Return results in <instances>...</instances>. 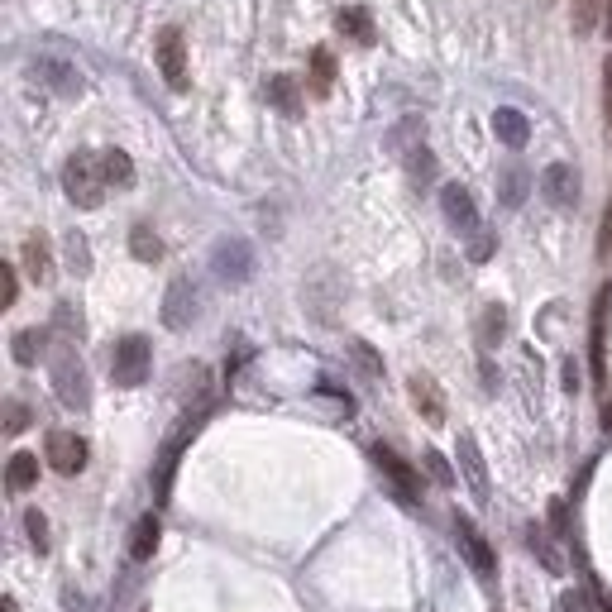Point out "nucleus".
Returning a JSON list of instances; mask_svg holds the SVG:
<instances>
[{
  "label": "nucleus",
  "mask_w": 612,
  "mask_h": 612,
  "mask_svg": "<svg viewBox=\"0 0 612 612\" xmlns=\"http://www.w3.org/2000/svg\"><path fill=\"white\" fill-rule=\"evenodd\" d=\"M130 254L139 263H158V259H163V244H158V235H153L149 225H134V230H130Z\"/></svg>",
  "instance_id": "nucleus-21"
},
{
  "label": "nucleus",
  "mask_w": 612,
  "mask_h": 612,
  "mask_svg": "<svg viewBox=\"0 0 612 612\" xmlns=\"http://www.w3.org/2000/svg\"><path fill=\"white\" fill-rule=\"evenodd\" d=\"M0 612H20V608H15V598H5V603H0Z\"/></svg>",
  "instance_id": "nucleus-41"
},
{
  "label": "nucleus",
  "mask_w": 612,
  "mask_h": 612,
  "mask_svg": "<svg viewBox=\"0 0 612 612\" xmlns=\"http://www.w3.org/2000/svg\"><path fill=\"white\" fill-rule=\"evenodd\" d=\"M541 192H546L550 206H574L579 201V173L569 163H550L541 173Z\"/></svg>",
  "instance_id": "nucleus-10"
},
{
  "label": "nucleus",
  "mask_w": 612,
  "mask_h": 612,
  "mask_svg": "<svg viewBox=\"0 0 612 612\" xmlns=\"http://www.w3.org/2000/svg\"><path fill=\"white\" fill-rule=\"evenodd\" d=\"M354 354H359V364H364V373H378L383 364H378V354L369 350V345H354Z\"/></svg>",
  "instance_id": "nucleus-37"
},
{
  "label": "nucleus",
  "mask_w": 612,
  "mask_h": 612,
  "mask_svg": "<svg viewBox=\"0 0 612 612\" xmlns=\"http://www.w3.org/2000/svg\"><path fill=\"white\" fill-rule=\"evenodd\" d=\"M407 173H412L416 187H426V182H431V173H436V158H431V149H426V144H412V149H407Z\"/></svg>",
  "instance_id": "nucleus-25"
},
{
  "label": "nucleus",
  "mask_w": 612,
  "mask_h": 612,
  "mask_svg": "<svg viewBox=\"0 0 612 612\" xmlns=\"http://www.w3.org/2000/svg\"><path fill=\"white\" fill-rule=\"evenodd\" d=\"M603 115H608V125H612V58L603 67Z\"/></svg>",
  "instance_id": "nucleus-36"
},
{
  "label": "nucleus",
  "mask_w": 612,
  "mask_h": 612,
  "mask_svg": "<svg viewBox=\"0 0 612 612\" xmlns=\"http://www.w3.org/2000/svg\"><path fill=\"white\" fill-rule=\"evenodd\" d=\"M608 34H612V5H608Z\"/></svg>",
  "instance_id": "nucleus-42"
},
{
  "label": "nucleus",
  "mask_w": 612,
  "mask_h": 612,
  "mask_svg": "<svg viewBox=\"0 0 612 612\" xmlns=\"http://www.w3.org/2000/svg\"><path fill=\"white\" fill-rule=\"evenodd\" d=\"M526 197V173L522 168H507L503 173V206H522Z\"/></svg>",
  "instance_id": "nucleus-29"
},
{
  "label": "nucleus",
  "mask_w": 612,
  "mask_h": 612,
  "mask_svg": "<svg viewBox=\"0 0 612 612\" xmlns=\"http://www.w3.org/2000/svg\"><path fill=\"white\" fill-rule=\"evenodd\" d=\"M44 330L39 326H29V330H20V335H15V345H10V354H15V364H34V359H39V354H44Z\"/></svg>",
  "instance_id": "nucleus-23"
},
{
  "label": "nucleus",
  "mask_w": 612,
  "mask_h": 612,
  "mask_svg": "<svg viewBox=\"0 0 612 612\" xmlns=\"http://www.w3.org/2000/svg\"><path fill=\"white\" fill-rule=\"evenodd\" d=\"M153 550H158V517H139V526H134V546L130 555L134 560H153Z\"/></svg>",
  "instance_id": "nucleus-22"
},
{
  "label": "nucleus",
  "mask_w": 612,
  "mask_h": 612,
  "mask_svg": "<svg viewBox=\"0 0 612 612\" xmlns=\"http://www.w3.org/2000/svg\"><path fill=\"white\" fill-rule=\"evenodd\" d=\"M421 464H426V474H431L436 483H455V474H450V464H445V459H440L436 450H426V455H421Z\"/></svg>",
  "instance_id": "nucleus-33"
},
{
  "label": "nucleus",
  "mask_w": 612,
  "mask_h": 612,
  "mask_svg": "<svg viewBox=\"0 0 612 612\" xmlns=\"http://www.w3.org/2000/svg\"><path fill=\"white\" fill-rule=\"evenodd\" d=\"M340 29H345V34H354L359 44H373V24H369V15H364V10H340Z\"/></svg>",
  "instance_id": "nucleus-26"
},
{
  "label": "nucleus",
  "mask_w": 612,
  "mask_h": 612,
  "mask_svg": "<svg viewBox=\"0 0 612 612\" xmlns=\"http://www.w3.org/2000/svg\"><path fill=\"white\" fill-rule=\"evenodd\" d=\"M158 67H163V77H168V87H187V39H182V29L168 24L163 34H158Z\"/></svg>",
  "instance_id": "nucleus-5"
},
{
  "label": "nucleus",
  "mask_w": 612,
  "mask_h": 612,
  "mask_svg": "<svg viewBox=\"0 0 612 612\" xmlns=\"http://www.w3.org/2000/svg\"><path fill=\"white\" fill-rule=\"evenodd\" d=\"M5 483H10V493H29V488L39 483V455H29V450L10 455V464H5Z\"/></svg>",
  "instance_id": "nucleus-17"
},
{
  "label": "nucleus",
  "mask_w": 612,
  "mask_h": 612,
  "mask_svg": "<svg viewBox=\"0 0 612 612\" xmlns=\"http://www.w3.org/2000/svg\"><path fill=\"white\" fill-rule=\"evenodd\" d=\"M311 82H316V91H330V82H335V58H330L326 48L311 53Z\"/></svg>",
  "instance_id": "nucleus-27"
},
{
  "label": "nucleus",
  "mask_w": 612,
  "mask_h": 612,
  "mask_svg": "<svg viewBox=\"0 0 612 612\" xmlns=\"http://www.w3.org/2000/svg\"><path fill=\"white\" fill-rule=\"evenodd\" d=\"M459 469H464V479L474 488V498H488V464H483L474 436H459Z\"/></svg>",
  "instance_id": "nucleus-13"
},
{
  "label": "nucleus",
  "mask_w": 612,
  "mask_h": 612,
  "mask_svg": "<svg viewBox=\"0 0 612 612\" xmlns=\"http://www.w3.org/2000/svg\"><path fill=\"white\" fill-rule=\"evenodd\" d=\"M44 455L58 474H82V469H87V440L72 436V431H53L44 445Z\"/></svg>",
  "instance_id": "nucleus-6"
},
{
  "label": "nucleus",
  "mask_w": 612,
  "mask_h": 612,
  "mask_svg": "<svg viewBox=\"0 0 612 612\" xmlns=\"http://www.w3.org/2000/svg\"><path fill=\"white\" fill-rule=\"evenodd\" d=\"M493 134L503 139L507 149H522L526 139H531V125H526V115H522V110L503 106V110H493Z\"/></svg>",
  "instance_id": "nucleus-14"
},
{
  "label": "nucleus",
  "mask_w": 612,
  "mask_h": 612,
  "mask_svg": "<svg viewBox=\"0 0 612 612\" xmlns=\"http://www.w3.org/2000/svg\"><path fill=\"white\" fill-rule=\"evenodd\" d=\"M593 24H598V0H574V34L584 39L593 34Z\"/></svg>",
  "instance_id": "nucleus-30"
},
{
  "label": "nucleus",
  "mask_w": 612,
  "mask_h": 612,
  "mask_svg": "<svg viewBox=\"0 0 612 612\" xmlns=\"http://www.w3.org/2000/svg\"><path fill=\"white\" fill-rule=\"evenodd\" d=\"M412 402L426 421H445V397H440V388L426 378V373H416L412 378Z\"/></svg>",
  "instance_id": "nucleus-18"
},
{
  "label": "nucleus",
  "mask_w": 612,
  "mask_h": 612,
  "mask_svg": "<svg viewBox=\"0 0 612 612\" xmlns=\"http://www.w3.org/2000/svg\"><path fill=\"white\" fill-rule=\"evenodd\" d=\"M29 72H34V82L53 87L58 96H77V91H82V72L72 63H63V58H34Z\"/></svg>",
  "instance_id": "nucleus-8"
},
{
  "label": "nucleus",
  "mask_w": 612,
  "mask_h": 612,
  "mask_svg": "<svg viewBox=\"0 0 612 612\" xmlns=\"http://www.w3.org/2000/svg\"><path fill=\"white\" fill-rule=\"evenodd\" d=\"M197 421H201V416H187L173 436H168V445H163V455H158V474H153V483H158V498H168V488H173V469H177V459H182V445L192 440Z\"/></svg>",
  "instance_id": "nucleus-9"
},
{
  "label": "nucleus",
  "mask_w": 612,
  "mask_h": 612,
  "mask_svg": "<svg viewBox=\"0 0 612 612\" xmlns=\"http://www.w3.org/2000/svg\"><path fill=\"white\" fill-rule=\"evenodd\" d=\"M24 531H29V546L48 550V517L44 512H24Z\"/></svg>",
  "instance_id": "nucleus-31"
},
{
  "label": "nucleus",
  "mask_w": 612,
  "mask_h": 612,
  "mask_svg": "<svg viewBox=\"0 0 612 612\" xmlns=\"http://www.w3.org/2000/svg\"><path fill=\"white\" fill-rule=\"evenodd\" d=\"M0 283H5V306H15V297H20V278H15V268H0Z\"/></svg>",
  "instance_id": "nucleus-34"
},
{
  "label": "nucleus",
  "mask_w": 612,
  "mask_h": 612,
  "mask_svg": "<svg viewBox=\"0 0 612 612\" xmlns=\"http://www.w3.org/2000/svg\"><path fill=\"white\" fill-rule=\"evenodd\" d=\"M101 177L106 187H130L134 182V163L125 149H101Z\"/></svg>",
  "instance_id": "nucleus-19"
},
{
  "label": "nucleus",
  "mask_w": 612,
  "mask_h": 612,
  "mask_svg": "<svg viewBox=\"0 0 612 612\" xmlns=\"http://www.w3.org/2000/svg\"><path fill=\"white\" fill-rule=\"evenodd\" d=\"M373 459L388 469V479L397 483V493H402V498H416V469H412V464H402L388 445H373Z\"/></svg>",
  "instance_id": "nucleus-16"
},
{
  "label": "nucleus",
  "mask_w": 612,
  "mask_h": 612,
  "mask_svg": "<svg viewBox=\"0 0 612 612\" xmlns=\"http://www.w3.org/2000/svg\"><path fill=\"white\" fill-rule=\"evenodd\" d=\"M20 254H24V273H29L34 283H48V278H53V254H48L44 235H29Z\"/></svg>",
  "instance_id": "nucleus-15"
},
{
  "label": "nucleus",
  "mask_w": 612,
  "mask_h": 612,
  "mask_svg": "<svg viewBox=\"0 0 612 612\" xmlns=\"http://www.w3.org/2000/svg\"><path fill=\"white\" fill-rule=\"evenodd\" d=\"M67 268H72V273H87L91 268V249H87V240H82L77 230L67 235Z\"/></svg>",
  "instance_id": "nucleus-28"
},
{
  "label": "nucleus",
  "mask_w": 612,
  "mask_h": 612,
  "mask_svg": "<svg viewBox=\"0 0 612 612\" xmlns=\"http://www.w3.org/2000/svg\"><path fill=\"white\" fill-rule=\"evenodd\" d=\"M440 211H445V220L455 225L459 235H479V211H474V197H469L459 182L440 187Z\"/></svg>",
  "instance_id": "nucleus-7"
},
{
  "label": "nucleus",
  "mask_w": 612,
  "mask_h": 612,
  "mask_svg": "<svg viewBox=\"0 0 612 612\" xmlns=\"http://www.w3.org/2000/svg\"><path fill=\"white\" fill-rule=\"evenodd\" d=\"M110 373H115L120 388H139L149 378V340L144 335H125L115 345V354H110Z\"/></svg>",
  "instance_id": "nucleus-2"
},
{
  "label": "nucleus",
  "mask_w": 612,
  "mask_h": 612,
  "mask_svg": "<svg viewBox=\"0 0 612 612\" xmlns=\"http://www.w3.org/2000/svg\"><path fill=\"white\" fill-rule=\"evenodd\" d=\"M24 426H29V412H24L20 397H10V402H5V436H20Z\"/></svg>",
  "instance_id": "nucleus-32"
},
{
  "label": "nucleus",
  "mask_w": 612,
  "mask_h": 612,
  "mask_svg": "<svg viewBox=\"0 0 612 612\" xmlns=\"http://www.w3.org/2000/svg\"><path fill=\"white\" fill-rule=\"evenodd\" d=\"M493 254V240L488 235H474V259H488Z\"/></svg>",
  "instance_id": "nucleus-38"
},
{
  "label": "nucleus",
  "mask_w": 612,
  "mask_h": 612,
  "mask_svg": "<svg viewBox=\"0 0 612 612\" xmlns=\"http://www.w3.org/2000/svg\"><path fill=\"white\" fill-rule=\"evenodd\" d=\"M63 192L72 197V206L96 211L106 201V177H101V153H72L63 168Z\"/></svg>",
  "instance_id": "nucleus-1"
},
{
  "label": "nucleus",
  "mask_w": 612,
  "mask_h": 612,
  "mask_svg": "<svg viewBox=\"0 0 612 612\" xmlns=\"http://www.w3.org/2000/svg\"><path fill=\"white\" fill-rule=\"evenodd\" d=\"M603 249H612V206H608V220H603Z\"/></svg>",
  "instance_id": "nucleus-39"
},
{
  "label": "nucleus",
  "mask_w": 612,
  "mask_h": 612,
  "mask_svg": "<svg viewBox=\"0 0 612 612\" xmlns=\"http://www.w3.org/2000/svg\"><path fill=\"white\" fill-rule=\"evenodd\" d=\"M603 426H608V431H612V402H608V407H603Z\"/></svg>",
  "instance_id": "nucleus-40"
},
{
  "label": "nucleus",
  "mask_w": 612,
  "mask_h": 612,
  "mask_svg": "<svg viewBox=\"0 0 612 612\" xmlns=\"http://www.w3.org/2000/svg\"><path fill=\"white\" fill-rule=\"evenodd\" d=\"M455 541L464 546V555H469V565H474V574H493V550H488V541H483L479 531H474V522L469 517H455Z\"/></svg>",
  "instance_id": "nucleus-12"
},
{
  "label": "nucleus",
  "mask_w": 612,
  "mask_h": 612,
  "mask_svg": "<svg viewBox=\"0 0 612 612\" xmlns=\"http://www.w3.org/2000/svg\"><path fill=\"white\" fill-rule=\"evenodd\" d=\"M555 612H584V598H579L574 589H565L560 598H555Z\"/></svg>",
  "instance_id": "nucleus-35"
},
{
  "label": "nucleus",
  "mask_w": 612,
  "mask_h": 612,
  "mask_svg": "<svg viewBox=\"0 0 612 612\" xmlns=\"http://www.w3.org/2000/svg\"><path fill=\"white\" fill-rule=\"evenodd\" d=\"M268 101L283 110V115H302V96H297V82H292V77H273V82H268Z\"/></svg>",
  "instance_id": "nucleus-20"
},
{
  "label": "nucleus",
  "mask_w": 612,
  "mask_h": 612,
  "mask_svg": "<svg viewBox=\"0 0 612 612\" xmlns=\"http://www.w3.org/2000/svg\"><path fill=\"white\" fill-rule=\"evenodd\" d=\"M503 330H507V311L503 306H488V311H483V321H479V345L483 350H493V345L503 340Z\"/></svg>",
  "instance_id": "nucleus-24"
},
{
  "label": "nucleus",
  "mask_w": 612,
  "mask_h": 612,
  "mask_svg": "<svg viewBox=\"0 0 612 612\" xmlns=\"http://www.w3.org/2000/svg\"><path fill=\"white\" fill-rule=\"evenodd\" d=\"M192 311H197L192 283H187V278H173V283H168V297H163V326H168V330H182L187 321H192Z\"/></svg>",
  "instance_id": "nucleus-11"
},
{
  "label": "nucleus",
  "mask_w": 612,
  "mask_h": 612,
  "mask_svg": "<svg viewBox=\"0 0 612 612\" xmlns=\"http://www.w3.org/2000/svg\"><path fill=\"white\" fill-rule=\"evenodd\" d=\"M53 388L63 397V407H87L91 402L87 369H82V359L72 350H58V359H53Z\"/></svg>",
  "instance_id": "nucleus-3"
},
{
  "label": "nucleus",
  "mask_w": 612,
  "mask_h": 612,
  "mask_svg": "<svg viewBox=\"0 0 612 612\" xmlns=\"http://www.w3.org/2000/svg\"><path fill=\"white\" fill-rule=\"evenodd\" d=\"M211 268H216L220 283H244L249 268H254V249H249V240H220L216 254H211Z\"/></svg>",
  "instance_id": "nucleus-4"
}]
</instances>
